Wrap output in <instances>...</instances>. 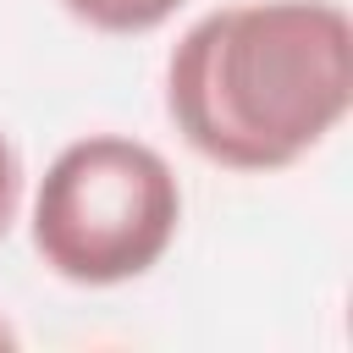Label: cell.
<instances>
[{
    "label": "cell",
    "instance_id": "obj_5",
    "mask_svg": "<svg viewBox=\"0 0 353 353\" xmlns=\"http://www.w3.org/2000/svg\"><path fill=\"white\" fill-rule=\"evenodd\" d=\"M11 347H17V331H11V325H6V314H0V353H11Z\"/></svg>",
    "mask_w": 353,
    "mask_h": 353
},
{
    "label": "cell",
    "instance_id": "obj_2",
    "mask_svg": "<svg viewBox=\"0 0 353 353\" xmlns=\"http://www.w3.org/2000/svg\"><path fill=\"white\" fill-rule=\"evenodd\" d=\"M182 232V182L171 160L127 132L72 138L39 176L28 237L50 276L72 287H121L149 276Z\"/></svg>",
    "mask_w": 353,
    "mask_h": 353
},
{
    "label": "cell",
    "instance_id": "obj_4",
    "mask_svg": "<svg viewBox=\"0 0 353 353\" xmlns=\"http://www.w3.org/2000/svg\"><path fill=\"white\" fill-rule=\"evenodd\" d=\"M22 182H28L22 154H17V143L0 132V243H6V232L17 226V210H22Z\"/></svg>",
    "mask_w": 353,
    "mask_h": 353
},
{
    "label": "cell",
    "instance_id": "obj_3",
    "mask_svg": "<svg viewBox=\"0 0 353 353\" xmlns=\"http://www.w3.org/2000/svg\"><path fill=\"white\" fill-rule=\"evenodd\" d=\"M188 0H61V11L94 33H110V39H138V33H154L165 28Z\"/></svg>",
    "mask_w": 353,
    "mask_h": 353
},
{
    "label": "cell",
    "instance_id": "obj_1",
    "mask_svg": "<svg viewBox=\"0 0 353 353\" xmlns=\"http://www.w3.org/2000/svg\"><path fill=\"white\" fill-rule=\"evenodd\" d=\"M353 110V22L336 0H237L182 28L165 55L176 138L243 176L314 154Z\"/></svg>",
    "mask_w": 353,
    "mask_h": 353
}]
</instances>
